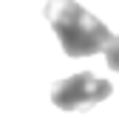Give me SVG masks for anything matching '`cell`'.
<instances>
[{
  "mask_svg": "<svg viewBox=\"0 0 119 122\" xmlns=\"http://www.w3.org/2000/svg\"><path fill=\"white\" fill-rule=\"evenodd\" d=\"M45 20L51 23L60 46L68 57H94L105 51V46L114 37L108 26L96 20L88 9H82L77 0H48Z\"/></svg>",
  "mask_w": 119,
  "mask_h": 122,
  "instance_id": "1",
  "label": "cell"
},
{
  "mask_svg": "<svg viewBox=\"0 0 119 122\" xmlns=\"http://www.w3.org/2000/svg\"><path fill=\"white\" fill-rule=\"evenodd\" d=\"M111 94H114V85L108 80H99L91 71H82V74H74L68 80L54 82L51 85V102L60 111H91L94 105H99Z\"/></svg>",
  "mask_w": 119,
  "mask_h": 122,
  "instance_id": "2",
  "label": "cell"
},
{
  "mask_svg": "<svg viewBox=\"0 0 119 122\" xmlns=\"http://www.w3.org/2000/svg\"><path fill=\"white\" fill-rule=\"evenodd\" d=\"M105 60H108L111 71H119V34H114L111 43L105 46Z\"/></svg>",
  "mask_w": 119,
  "mask_h": 122,
  "instance_id": "3",
  "label": "cell"
}]
</instances>
